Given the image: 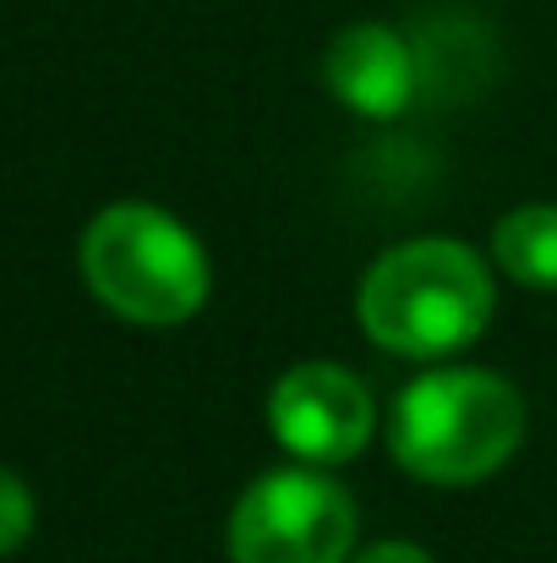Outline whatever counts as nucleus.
I'll use <instances>...</instances> for the list:
<instances>
[{"label":"nucleus","instance_id":"nucleus-4","mask_svg":"<svg viewBox=\"0 0 557 563\" xmlns=\"http://www.w3.org/2000/svg\"><path fill=\"white\" fill-rule=\"evenodd\" d=\"M356 504L318 465L257 476L230 515L235 563H350Z\"/></svg>","mask_w":557,"mask_h":563},{"label":"nucleus","instance_id":"nucleus-7","mask_svg":"<svg viewBox=\"0 0 557 563\" xmlns=\"http://www.w3.org/2000/svg\"><path fill=\"white\" fill-rule=\"evenodd\" d=\"M498 268L525 290H557V202L509 208L492 230Z\"/></svg>","mask_w":557,"mask_h":563},{"label":"nucleus","instance_id":"nucleus-1","mask_svg":"<svg viewBox=\"0 0 557 563\" xmlns=\"http://www.w3.org/2000/svg\"><path fill=\"white\" fill-rule=\"evenodd\" d=\"M492 307H498L492 268L465 241L448 235H421L382 252L356 296L367 340L410 362H437L465 351L492 323Z\"/></svg>","mask_w":557,"mask_h":563},{"label":"nucleus","instance_id":"nucleus-3","mask_svg":"<svg viewBox=\"0 0 557 563\" xmlns=\"http://www.w3.org/2000/svg\"><path fill=\"white\" fill-rule=\"evenodd\" d=\"M82 279L126 323L176 329L202 312L213 268L202 241L159 202H110L82 230Z\"/></svg>","mask_w":557,"mask_h":563},{"label":"nucleus","instance_id":"nucleus-5","mask_svg":"<svg viewBox=\"0 0 557 563\" xmlns=\"http://www.w3.org/2000/svg\"><path fill=\"white\" fill-rule=\"evenodd\" d=\"M268 427L296 454V465H345L356 460L377 432V405L367 383L334 362H301L274 383Z\"/></svg>","mask_w":557,"mask_h":563},{"label":"nucleus","instance_id":"nucleus-8","mask_svg":"<svg viewBox=\"0 0 557 563\" xmlns=\"http://www.w3.org/2000/svg\"><path fill=\"white\" fill-rule=\"evenodd\" d=\"M27 537H33V493L16 471L0 465V559L16 553Z\"/></svg>","mask_w":557,"mask_h":563},{"label":"nucleus","instance_id":"nucleus-6","mask_svg":"<svg viewBox=\"0 0 557 563\" xmlns=\"http://www.w3.org/2000/svg\"><path fill=\"white\" fill-rule=\"evenodd\" d=\"M323 71H328L334 99L367 121L404 115L421 88V60L388 22H350L345 33H334Z\"/></svg>","mask_w":557,"mask_h":563},{"label":"nucleus","instance_id":"nucleus-9","mask_svg":"<svg viewBox=\"0 0 557 563\" xmlns=\"http://www.w3.org/2000/svg\"><path fill=\"white\" fill-rule=\"evenodd\" d=\"M350 563H432V553L415 548V542H377V548H367L361 559Z\"/></svg>","mask_w":557,"mask_h":563},{"label":"nucleus","instance_id":"nucleus-2","mask_svg":"<svg viewBox=\"0 0 557 563\" xmlns=\"http://www.w3.org/2000/svg\"><path fill=\"white\" fill-rule=\"evenodd\" d=\"M525 443V399L487 367H437L388 410V449L415 482L470 487L498 476Z\"/></svg>","mask_w":557,"mask_h":563}]
</instances>
